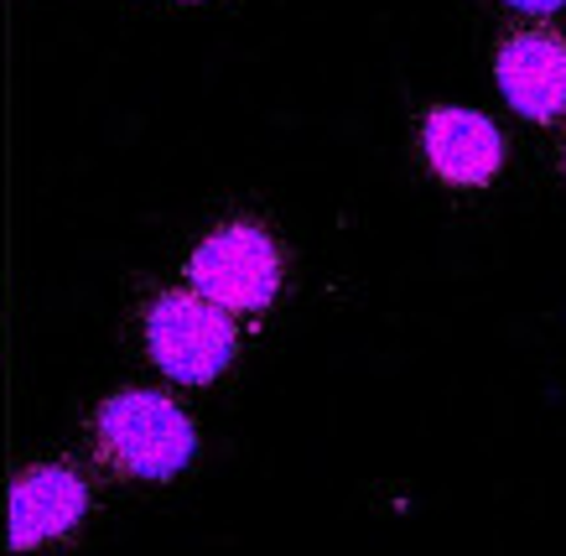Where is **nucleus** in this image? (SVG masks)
Here are the masks:
<instances>
[{
  "mask_svg": "<svg viewBox=\"0 0 566 556\" xmlns=\"http://www.w3.org/2000/svg\"><path fill=\"white\" fill-rule=\"evenodd\" d=\"M88 442L120 479H177L198 458V427L177 400L156 390H120L88 421Z\"/></svg>",
  "mask_w": 566,
  "mask_h": 556,
  "instance_id": "nucleus-1",
  "label": "nucleus"
},
{
  "mask_svg": "<svg viewBox=\"0 0 566 556\" xmlns=\"http://www.w3.org/2000/svg\"><path fill=\"white\" fill-rule=\"evenodd\" d=\"M146 348L161 375L182 385H208L240 354L234 317L198 292H161L146 307Z\"/></svg>",
  "mask_w": 566,
  "mask_h": 556,
  "instance_id": "nucleus-2",
  "label": "nucleus"
},
{
  "mask_svg": "<svg viewBox=\"0 0 566 556\" xmlns=\"http://www.w3.org/2000/svg\"><path fill=\"white\" fill-rule=\"evenodd\" d=\"M192 292L208 296L223 313H265L281 292V244L250 219L219 224L198 240L188 261Z\"/></svg>",
  "mask_w": 566,
  "mask_h": 556,
  "instance_id": "nucleus-3",
  "label": "nucleus"
},
{
  "mask_svg": "<svg viewBox=\"0 0 566 556\" xmlns=\"http://www.w3.org/2000/svg\"><path fill=\"white\" fill-rule=\"evenodd\" d=\"M494 78L504 105L535 125L566 115V36L551 27L510 32L494 53Z\"/></svg>",
  "mask_w": 566,
  "mask_h": 556,
  "instance_id": "nucleus-4",
  "label": "nucleus"
},
{
  "mask_svg": "<svg viewBox=\"0 0 566 556\" xmlns=\"http://www.w3.org/2000/svg\"><path fill=\"white\" fill-rule=\"evenodd\" d=\"M421 151L427 167L447 188H489L504 167V136L489 115L468 105H437L421 120Z\"/></svg>",
  "mask_w": 566,
  "mask_h": 556,
  "instance_id": "nucleus-5",
  "label": "nucleus"
},
{
  "mask_svg": "<svg viewBox=\"0 0 566 556\" xmlns=\"http://www.w3.org/2000/svg\"><path fill=\"white\" fill-rule=\"evenodd\" d=\"M88 515V484L73 463H32L11 484V521H6V546L32 552L42 541L69 536Z\"/></svg>",
  "mask_w": 566,
  "mask_h": 556,
  "instance_id": "nucleus-6",
  "label": "nucleus"
},
{
  "mask_svg": "<svg viewBox=\"0 0 566 556\" xmlns=\"http://www.w3.org/2000/svg\"><path fill=\"white\" fill-rule=\"evenodd\" d=\"M499 6H510L520 17H556V11H566V0H499Z\"/></svg>",
  "mask_w": 566,
  "mask_h": 556,
  "instance_id": "nucleus-7",
  "label": "nucleus"
},
{
  "mask_svg": "<svg viewBox=\"0 0 566 556\" xmlns=\"http://www.w3.org/2000/svg\"><path fill=\"white\" fill-rule=\"evenodd\" d=\"M562 161H566V146H562Z\"/></svg>",
  "mask_w": 566,
  "mask_h": 556,
  "instance_id": "nucleus-8",
  "label": "nucleus"
}]
</instances>
